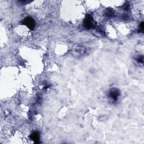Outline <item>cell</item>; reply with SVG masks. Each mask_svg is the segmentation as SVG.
Masks as SVG:
<instances>
[{
	"mask_svg": "<svg viewBox=\"0 0 144 144\" xmlns=\"http://www.w3.org/2000/svg\"><path fill=\"white\" fill-rule=\"evenodd\" d=\"M85 27H87V28H91L94 25V22H93V20L92 19V18H91L90 16L89 17L86 18V22H85Z\"/></svg>",
	"mask_w": 144,
	"mask_h": 144,
	"instance_id": "6da1fadb",
	"label": "cell"
},
{
	"mask_svg": "<svg viewBox=\"0 0 144 144\" xmlns=\"http://www.w3.org/2000/svg\"><path fill=\"white\" fill-rule=\"evenodd\" d=\"M119 93L118 92V91H117V90H112L110 92V96L112 97V99H113L115 100L117 98H118V96H119Z\"/></svg>",
	"mask_w": 144,
	"mask_h": 144,
	"instance_id": "7a4b0ae2",
	"label": "cell"
},
{
	"mask_svg": "<svg viewBox=\"0 0 144 144\" xmlns=\"http://www.w3.org/2000/svg\"><path fill=\"white\" fill-rule=\"evenodd\" d=\"M25 22L27 25H28L29 28H33L34 26V22L31 18H27L25 19Z\"/></svg>",
	"mask_w": 144,
	"mask_h": 144,
	"instance_id": "3957f363",
	"label": "cell"
}]
</instances>
